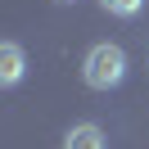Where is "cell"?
I'll return each instance as SVG.
<instances>
[{"label": "cell", "mask_w": 149, "mask_h": 149, "mask_svg": "<svg viewBox=\"0 0 149 149\" xmlns=\"http://www.w3.org/2000/svg\"><path fill=\"white\" fill-rule=\"evenodd\" d=\"M81 77L91 91H113V86H122V77H127V54H122V45H95L91 54L81 59Z\"/></svg>", "instance_id": "6da1fadb"}, {"label": "cell", "mask_w": 149, "mask_h": 149, "mask_svg": "<svg viewBox=\"0 0 149 149\" xmlns=\"http://www.w3.org/2000/svg\"><path fill=\"white\" fill-rule=\"evenodd\" d=\"M23 72H27L23 50L14 45V41H9V45H0V81H5V86H18V81H23Z\"/></svg>", "instance_id": "7a4b0ae2"}, {"label": "cell", "mask_w": 149, "mask_h": 149, "mask_svg": "<svg viewBox=\"0 0 149 149\" xmlns=\"http://www.w3.org/2000/svg\"><path fill=\"white\" fill-rule=\"evenodd\" d=\"M63 149H104V131L95 122H81V127H72L63 136Z\"/></svg>", "instance_id": "3957f363"}, {"label": "cell", "mask_w": 149, "mask_h": 149, "mask_svg": "<svg viewBox=\"0 0 149 149\" xmlns=\"http://www.w3.org/2000/svg\"><path fill=\"white\" fill-rule=\"evenodd\" d=\"M109 14H118V18H131V14H140V5L145 0H100Z\"/></svg>", "instance_id": "277c9868"}, {"label": "cell", "mask_w": 149, "mask_h": 149, "mask_svg": "<svg viewBox=\"0 0 149 149\" xmlns=\"http://www.w3.org/2000/svg\"><path fill=\"white\" fill-rule=\"evenodd\" d=\"M59 5H68V0H59Z\"/></svg>", "instance_id": "5b68a950"}]
</instances>
